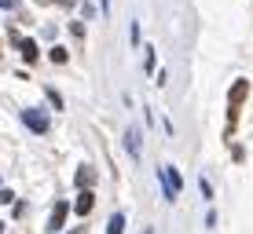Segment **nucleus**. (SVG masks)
Listing matches in <instances>:
<instances>
[{
	"instance_id": "nucleus-1",
	"label": "nucleus",
	"mask_w": 253,
	"mask_h": 234,
	"mask_svg": "<svg viewBox=\"0 0 253 234\" xmlns=\"http://www.w3.org/2000/svg\"><path fill=\"white\" fill-rule=\"evenodd\" d=\"M162 190H165V201H176L180 190H184V179H180V172L172 168V165H162Z\"/></svg>"
},
{
	"instance_id": "nucleus-2",
	"label": "nucleus",
	"mask_w": 253,
	"mask_h": 234,
	"mask_svg": "<svg viewBox=\"0 0 253 234\" xmlns=\"http://www.w3.org/2000/svg\"><path fill=\"white\" fill-rule=\"evenodd\" d=\"M250 95V81H235V88L228 95V102H231V110H228V117H231V125H235V117H239V106H242V99Z\"/></svg>"
},
{
	"instance_id": "nucleus-3",
	"label": "nucleus",
	"mask_w": 253,
	"mask_h": 234,
	"mask_svg": "<svg viewBox=\"0 0 253 234\" xmlns=\"http://www.w3.org/2000/svg\"><path fill=\"white\" fill-rule=\"evenodd\" d=\"M22 125L30 128V132H37V135L48 132V117L41 114V110H22Z\"/></svg>"
},
{
	"instance_id": "nucleus-4",
	"label": "nucleus",
	"mask_w": 253,
	"mask_h": 234,
	"mask_svg": "<svg viewBox=\"0 0 253 234\" xmlns=\"http://www.w3.org/2000/svg\"><path fill=\"white\" fill-rule=\"evenodd\" d=\"M66 216H70V205H66V201H55V209H51V216H48V231H51V234L63 231V227H66Z\"/></svg>"
},
{
	"instance_id": "nucleus-5",
	"label": "nucleus",
	"mask_w": 253,
	"mask_h": 234,
	"mask_svg": "<svg viewBox=\"0 0 253 234\" xmlns=\"http://www.w3.org/2000/svg\"><path fill=\"white\" fill-rule=\"evenodd\" d=\"M11 40H15V48L22 51V59H26V63H37V55H41V51H37V40L19 37V33H11Z\"/></svg>"
},
{
	"instance_id": "nucleus-6",
	"label": "nucleus",
	"mask_w": 253,
	"mask_h": 234,
	"mask_svg": "<svg viewBox=\"0 0 253 234\" xmlns=\"http://www.w3.org/2000/svg\"><path fill=\"white\" fill-rule=\"evenodd\" d=\"M92 205H95L92 187H81V194H77V201H74V212H77V216H88V212H92Z\"/></svg>"
},
{
	"instance_id": "nucleus-7",
	"label": "nucleus",
	"mask_w": 253,
	"mask_h": 234,
	"mask_svg": "<svg viewBox=\"0 0 253 234\" xmlns=\"http://www.w3.org/2000/svg\"><path fill=\"white\" fill-rule=\"evenodd\" d=\"M107 234H125V212H114V216H110Z\"/></svg>"
},
{
	"instance_id": "nucleus-8",
	"label": "nucleus",
	"mask_w": 253,
	"mask_h": 234,
	"mask_svg": "<svg viewBox=\"0 0 253 234\" xmlns=\"http://www.w3.org/2000/svg\"><path fill=\"white\" fill-rule=\"evenodd\" d=\"M125 146H128V154H132V161H136V158H139V135H136V128H128Z\"/></svg>"
},
{
	"instance_id": "nucleus-9",
	"label": "nucleus",
	"mask_w": 253,
	"mask_h": 234,
	"mask_svg": "<svg viewBox=\"0 0 253 234\" xmlns=\"http://www.w3.org/2000/svg\"><path fill=\"white\" fill-rule=\"evenodd\" d=\"M95 183V172L88 168V165H81V172H77V187H92Z\"/></svg>"
},
{
	"instance_id": "nucleus-10",
	"label": "nucleus",
	"mask_w": 253,
	"mask_h": 234,
	"mask_svg": "<svg viewBox=\"0 0 253 234\" xmlns=\"http://www.w3.org/2000/svg\"><path fill=\"white\" fill-rule=\"evenodd\" d=\"M48 59H51V63H59V66H63V63H66L70 55H66V48H59V44H55V48L48 51Z\"/></svg>"
},
{
	"instance_id": "nucleus-11",
	"label": "nucleus",
	"mask_w": 253,
	"mask_h": 234,
	"mask_svg": "<svg viewBox=\"0 0 253 234\" xmlns=\"http://www.w3.org/2000/svg\"><path fill=\"white\" fill-rule=\"evenodd\" d=\"M48 99H51V102H55V110H59V106H63V95H59L55 88H48Z\"/></svg>"
},
{
	"instance_id": "nucleus-12",
	"label": "nucleus",
	"mask_w": 253,
	"mask_h": 234,
	"mask_svg": "<svg viewBox=\"0 0 253 234\" xmlns=\"http://www.w3.org/2000/svg\"><path fill=\"white\" fill-rule=\"evenodd\" d=\"M198 187H202V198H213V187H209V179H198Z\"/></svg>"
},
{
	"instance_id": "nucleus-13",
	"label": "nucleus",
	"mask_w": 253,
	"mask_h": 234,
	"mask_svg": "<svg viewBox=\"0 0 253 234\" xmlns=\"http://www.w3.org/2000/svg\"><path fill=\"white\" fill-rule=\"evenodd\" d=\"M0 234H4V223H0Z\"/></svg>"
},
{
	"instance_id": "nucleus-14",
	"label": "nucleus",
	"mask_w": 253,
	"mask_h": 234,
	"mask_svg": "<svg viewBox=\"0 0 253 234\" xmlns=\"http://www.w3.org/2000/svg\"><path fill=\"white\" fill-rule=\"evenodd\" d=\"M70 234H74V231H70Z\"/></svg>"
}]
</instances>
